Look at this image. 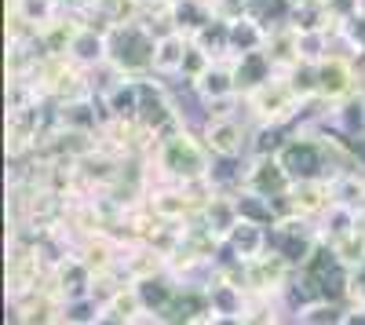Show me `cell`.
<instances>
[{"mask_svg": "<svg viewBox=\"0 0 365 325\" xmlns=\"http://www.w3.org/2000/svg\"><path fill=\"white\" fill-rule=\"evenodd\" d=\"M208 168H212V150L205 146L201 132L190 125L158 135L146 154L150 183H197L208 180Z\"/></svg>", "mask_w": 365, "mask_h": 325, "instance_id": "1", "label": "cell"}, {"mask_svg": "<svg viewBox=\"0 0 365 325\" xmlns=\"http://www.w3.org/2000/svg\"><path fill=\"white\" fill-rule=\"evenodd\" d=\"M303 110H307V103H299V96L289 88L285 73H274L267 84H259L256 92L245 96V117L252 125H285V128H296Z\"/></svg>", "mask_w": 365, "mask_h": 325, "instance_id": "2", "label": "cell"}, {"mask_svg": "<svg viewBox=\"0 0 365 325\" xmlns=\"http://www.w3.org/2000/svg\"><path fill=\"white\" fill-rule=\"evenodd\" d=\"M154 44H158V33H150L143 22L113 26L110 29V70L117 77H150L154 73Z\"/></svg>", "mask_w": 365, "mask_h": 325, "instance_id": "3", "label": "cell"}, {"mask_svg": "<svg viewBox=\"0 0 365 325\" xmlns=\"http://www.w3.org/2000/svg\"><path fill=\"white\" fill-rule=\"evenodd\" d=\"M201 139L212 150V158H249L252 143V121L245 113H216L205 117Z\"/></svg>", "mask_w": 365, "mask_h": 325, "instance_id": "4", "label": "cell"}, {"mask_svg": "<svg viewBox=\"0 0 365 325\" xmlns=\"http://www.w3.org/2000/svg\"><path fill=\"white\" fill-rule=\"evenodd\" d=\"M361 88H365L361 66L347 51H332L318 63V99L325 106H336V103L351 99L354 92H361Z\"/></svg>", "mask_w": 365, "mask_h": 325, "instance_id": "5", "label": "cell"}, {"mask_svg": "<svg viewBox=\"0 0 365 325\" xmlns=\"http://www.w3.org/2000/svg\"><path fill=\"white\" fill-rule=\"evenodd\" d=\"M91 285H96V271H91L77 252L63 256V259L51 267V274H48V289H51L63 304L81 300V296H91Z\"/></svg>", "mask_w": 365, "mask_h": 325, "instance_id": "6", "label": "cell"}, {"mask_svg": "<svg viewBox=\"0 0 365 325\" xmlns=\"http://www.w3.org/2000/svg\"><path fill=\"white\" fill-rule=\"evenodd\" d=\"M241 187H249V190H256L263 197H278V194L292 190V175H289V168L282 165L278 154H259V158H249L245 183Z\"/></svg>", "mask_w": 365, "mask_h": 325, "instance_id": "7", "label": "cell"}, {"mask_svg": "<svg viewBox=\"0 0 365 325\" xmlns=\"http://www.w3.org/2000/svg\"><path fill=\"white\" fill-rule=\"evenodd\" d=\"M267 249H270V227H259V223L241 220V223L230 230V238L223 242V249H220V263H223V259L249 263V259L263 256Z\"/></svg>", "mask_w": 365, "mask_h": 325, "instance_id": "8", "label": "cell"}, {"mask_svg": "<svg viewBox=\"0 0 365 325\" xmlns=\"http://www.w3.org/2000/svg\"><path fill=\"white\" fill-rule=\"evenodd\" d=\"M292 209L299 216H307V220H318L332 201H336V194H332V180L329 175H311V180H292Z\"/></svg>", "mask_w": 365, "mask_h": 325, "instance_id": "9", "label": "cell"}, {"mask_svg": "<svg viewBox=\"0 0 365 325\" xmlns=\"http://www.w3.org/2000/svg\"><path fill=\"white\" fill-rule=\"evenodd\" d=\"M143 311L146 307H143V296H139V285L125 282L99 304V325H106V321H113V325H139Z\"/></svg>", "mask_w": 365, "mask_h": 325, "instance_id": "10", "label": "cell"}, {"mask_svg": "<svg viewBox=\"0 0 365 325\" xmlns=\"http://www.w3.org/2000/svg\"><path fill=\"white\" fill-rule=\"evenodd\" d=\"M230 66H234V77H237V92H241V96L256 92V88H259V84H267L274 73H282L278 66L270 63L267 48H263V51H245V55H234V58H230Z\"/></svg>", "mask_w": 365, "mask_h": 325, "instance_id": "11", "label": "cell"}, {"mask_svg": "<svg viewBox=\"0 0 365 325\" xmlns=\"http://www.w3.org/2000/svg\"><path fill=\"white\" fill-rule=\"evenodd\" d=\"M358 223H361V209H358V205H347V201H332L329 209L314 220L318 238L325 245H336L340 238H347L351 230H358Z\"/></svg>", "mask_w": 365, "mask_h": 325, "instance_id": "12", "label": "cell"}, {"mask_svg": "<svg viewBox=\"0 0 365 325\" xmlns=\"http://www.w3.org/2000/svg\"><path fill=\"white\" fill-rule=\"evenodd\" d=\"M201 223L216 234L220 242H227L230 238V230L241 223V212H237V201H234V194H227V190H216L205 205H201Z\"/></svg>", "mask_w": 365, "mask_h": 325, "instance_id": "13", "label": "cell"}, {"mask_svg": "<svg viewBox=\"0 0 365 325\" xmlns=\"http://www.w3.org/2000/svg\"><path fill=\"white\" fill-rule=\"evenodd\" d=\"M187 48H190V33H182V29H168V33H161L158 44H154V73L165 77V81H175Z\"/></svg>", "mask_w": 365, "mask_h": 325, "instance_id": "14", "label": "cell"}, {"mask_svg": "<svg viewBox=\"0 0 365 325\" xmlns=\"http://www.w3.org/2000/svg\"><path fill=\"white\" fill-rule=\"evenodd\" d=\"M270 37V26L259 15H241L230 22V58L234 55H245V51H263Z\"/></svg>", "mask_w": 365, "mask_h": 325, "instance_id": "15", "label": "cell"}, {"mask_svg": "<svg viewBox=\"0 0 365 325\" xmlns=\"http://www.w3.org/2000/svg\"><path fill=\"white\" fill-rule=\"evenodd\" d=\"M84 19H96L103 26H128L143 19V0H91V8L84 11Z\"/></svg>", "mask_w": 365, "mask_h": 325, "instance_id": "16", "label": "cell"}, {"mask_svg": "<svg viewBox=\"0 0 365 325\" xmlns=\"http://www.w3.org/2000/svg\"><path fill=\"white\" fill-rule=\"evenodd\" d=\"M234 201H237L241 220L259 223V227H274V223H278L270 197H263V194H256V190H249V187H237V190H234Z\"/></svg>", "mask_w": 365, "mask_h": 325, "instance_id": "17", "label": "cell"}, {"mask_svg": "<svg viewBox=\"0 0 365 325\" xmlns=\"http://www.w3.org/2000/svg\"><path fill=\"white\" fill-rule=\"evenodd\" d=\"M347 314H351V307L347 304H340V300H314V304H307L299 314H296V325H347Z\"/></svg>", "mask_w": 365, "mask_h": 325, "instance_id": "18", "label": "cell"}, {"mask_svg": "<svg viewBox=\"0 0 365 325\" xmlns=\"http://www.w3.org/2000/svg\"><path fill=\"white\" fill-rule=\"evenodd\" d=\"M194 41L212 55V58H230V22L227 19H220V15H212L197 33H194Z\"/></svg>", "mask_w": 365, "mask_h": 325, "instance_id": "19", "label": "cell"}, {"mask_svg": "<svg viewBox=\"0 0 365 325\" xmlns=\"http://www.w3.org/2000/svg\"><path fill=\"white\" fill-rule=\"evenodd\" d=\"M292 128L285 125H252V143H249V158L259 154H282V146L289 143Z\"/></svg>", "mask_w": 365, "mask_h": 325, "instance_id": "20", "label": "cell"}, {"mask_svg": "<svg viewBox=\"0 0 365 325\" xmlns=\"http://www.w3.org/2000/svg\"><path fill=\"white\" fill-rule=\"evenodd\" d=\"M212 63H216V58H212L194 37H190V48H187V55H182V66H179V77L172 81V84H197L208 70H212Z\"/></svg>", "mask_w": 365, "mask_h": 325, "instance_id": "21", "label": "cell"}, {"mask_svg": "<svg viewBox=\"0 0 365 325\" xmlns=\"http://www.w3.org/2000/svg\"><path fill=\"white\" fill-rule=\"evenodd\" d=\"M332 249H336V256H340V263H344L347 271L361 267V263H365V227L351 230L347 238H340V242L332 245Z\"/></svg>", "mask_w": 365, "mask_h": 325, "instance_id": "22", "label": "cell"}]
</instances>
